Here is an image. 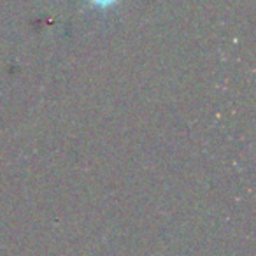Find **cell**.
<instances>
[{"instance_id":"1","label":"cell","mask_w":256,"mask_h":256,"mask_svg":"<svg viewBox=\"0 0 256 256\" xmlns=\"http://www.w3.org/2000/svg\"><path fill=\"white\" fill-rule=\"evenodd\" d=\"M88 2L96 9H109L112 6H116L120 0H88Z\"/></svg>"}]
</instances>
